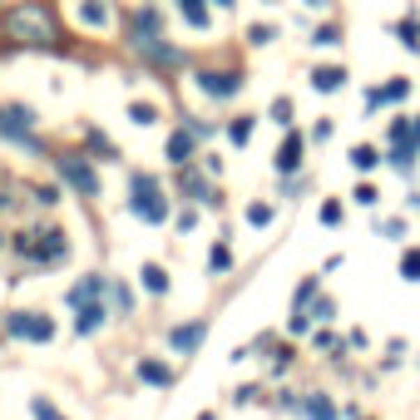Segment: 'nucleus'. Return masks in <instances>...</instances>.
I'll return each mask as SVG.
<instances>
[{
    "label": "nucleus",
    "instance_id": "1",
    "mask_svg": "<svg viewBox=\"0 0 420 420\" xmlns=\"http://www.w3.org/2000/svg\"><path fill=\"white\" fill-rule=\"evenodd\" d=\"M6 30L20 40V45H49V20L35 10V6H15L6 15Z\"/></svg>",
    "mask_w": 420,
    "mask_h": 420
},
{
    "label": "nucleus",
    "instance_id": "2",
    "mask_svg": "<svg viewBox=\"0 0 420 420\" xmlns=\"http://www.w3.org/2000/svg\"><path fill=\"white\" fill-rule=\"evenodd\" d=\"M134 213L139 218H148V223H164V198H159V188H153V178H134Z\"/></svg>",
    "mask_w": 420,
    "mask_h": 420
},
{
    "label": "nucleus",
    "instance_id": "3",
    "mask_svg": "<svg viewBox=\"0 0 420 420\" xmlns=\"http://www.w3.org/2000/svg\"><path fill=\"white\" fill-rule=\"evenodd\" d=\"M55 164H60V178H65L75 193H84V198L99 193V178H94V169H89L84 159H55Z\"/></svg>",
    "mask_w": 420,
    "mask_h": 420
},
{
    "label": "nucleus",
    "instance_id": "4",
    "mask_svg": "<svg viewBox=\"0 0 420 420\" xmlns=\"http://www.w3.org/2000/svg\"><path fill=\"white\" fill-rule=\"evenodd\" d=\"M10 332L25 336V341H49V336H55V322L40 317V311H15V317H10Z\"/></svg>",
    "mask_w": 420,
    "mask_h": 420
},
{
    "label": "nucleus",
    "instance_id": "5",
    "mask_svg": "<svg viewBox=\"0 0 420 420\" xmlns=\"http://www.w3.org/2000/svg\"><path fill=\"white\" fill-rule=\"evenodd\" d=\"M30 124H35V114H30V109H0V134L15 139V143H30V148L40 153V143L30 139Z\"/></svg>",
    "mask_w": 420,
    "mask_h": 420
},
{
    "label": "nucleus",
    "instance_id": "6",
    "mask_svg": "<svg viewBox=\"0 0 420 420\" xmlns=\"http://www.w3.org/2000/svg\"><path fill=\"white\" fill-rule=\"evenodd\" d=\"M79 25H89V30L109 25V10H104V0H79Z\"/></svg>",
    "mask_w": 420,
    "mask_h": 420
},
{
    "label": "nucleus",
    "instance_id": "7",
    "mask_svg": "<svg viewBox=\"0 0 420 420\" xmlns=\"http://www.w3.org/2000/svg\"><path fill=\"white\" fill-rule=\"evenodd\" d=\"M198 84H203L208 94H218V99H228V94H238V79H233V75H203Z\"/></svg>",
    "mask_w": 420,
    "mask_h": 420
},
{
    "label": "nucleus",
    "instance_id": "8",
    "mask_svg": "<svg viewBox=\"0 0 420 420\" xmlns=\"http://www.w3.org/2000/svg\"><path fill=\"white\" fill-rule=\"evenodd\" d=\"M99 287H104L99 277H84L79 287H70V302H75V306H84V302H94V297H99Z\"/></svg>",
    "mask_w": 420,
    "mask_h": 420
},
{
    "label": "nucleus",
    "instance_id": "9",
    "mask_svg": "<svg viewBox=\"0 0 420 420\" xmlns=\"http://www.w3.org/2000/svg\"><path fill=\"white\" fill-rule=\"evenodd\" d=\"M99 322H104V306H94V302H84V311H79V322H75V327H79V332L89 336V332H99Z\"/></svg>",
    "mask_w": 420,
    "mask_h": 420
},
{
    "label": "nucleus",
    "instance_id": "10",
    "mask_svg": "<svg viewBox=\"0 0 420 420\" xmlns=\"http://www.w3.org/2000/svg\"><path fill=\"white\" fill-rule=\"evenodd\" d=\"M297 159H302V139L292 134V139L282 143V153H277V169H297Z\"/></svg>",
    "mask_w": 420,
    "mask_h": 420
},
{
    "label": "nucleus",
    "instance_id": "11",
    "mask_svg": "<svg viewBox=\"0 0 420 420\" xmlns=\"http://www.w3.org/2000/svg\"><path fill=\"white\" fill-rule=\"evenodd\" d=\"M198 341H203V327H178V332H173V346H178V351H193Z\"/></svg>",
    "mask_w": 420,
    "mask_h": 420
},
{
    "label": "nucleus",
    "instance_id": "12",
    "mask_svg": "<svg viewBox=\"0 0 420 420\" xmlns=\"http://www.w3.org/2000/svg\"><path fill=\"white\" fill-rule=\"evenodd\" d=\"M30 252H40V257H60V252H65V233H45V242L30 247Z\"/></svg>",
    "mask_w": 420,
    "mask_h": 420
},
{
    "label": "nucleus",
    "instance_id": "13",
    "mask_svg": "<svg viewBox=\"0 0 420 420\" xmlns=\"http://www.w3.org/2000/svg\"><path fill=\"white\" fill-rule=\"evenodd\" d=\"M139 376H143V381H153V386H169V366H159V361H143V366H139Z\"/></svg>",
    "mask_w": 420,
    "mask_h": 420
},
{
    "label": "nucleus",
    "instance_id": "14",
    "mask_svg": "<svg viewBox=\"0 0 420 420\" xmlns=\"http://www.w3.org/2000/svg\"><path fill=\"white\" fill-rule=\"evenodd\" d=\"M188 153H193V139H188V134H173V139H169V159H173V164H183Z\"/></svg>",
    "mask_w": 420,
    "mask_h": 420
},
{
    "label": "nucleus",
    "instance_id": "15",
    "mask_svg": "<svg viewBox=\"0 0 420 420\" xmlns=\"http://www.w3.org/2000/svg\"><path fill=\"white\" fill-rule=\"evenodd\" d=\"M178 6H183V20H188L193 30H203V25H208V10L198 6V0H178Z\"/></svg>",
    "mask_w": 420,
    "mask_h": 420
},
{
    "label": "nucleus",
    "instance_id": "16",
    "mask_svg": "<svg viewBox=\"0 0 420 420\" xmlns=\"http://www.w3.org/2000/svg\"><path fill=\"white\" fill-rule=\"evenodd\" d=\"M341 79H346V75H341L336 65H332V70H317V75H311V84H317V89H341Z\"/></svg>",
    "mask_w": 420,
    "mask_h": 420
},
{
    "label": "nucleus",
    "instance_id": "17",
    "mask_svg": "<svg viewBox=\"0 0 420 420\" xmlns=\"http://www.w3.org/2000/svg\"><path fill=\"white\" fill-rule=\"evenodd\" d=\"M143 287H148V292H164V287H169L164 267H153V262H148V267H143Z\"/></svg>",
    "mask_w": 420,
    "mask_h": 420
},
{
    "label": "nucleus",
    "instance_id": "18",
    "mask_svg": "<svg viewBox=\"0 0 420 420\" xmlns=\"http://www.w3.org/2000/svg\"><path fill=\"white\" fill-rule=\"evenodd\" d=\"M129 119H134V124H153V109H148V104H134Z\"/></svg>",
    "mask_w": 420,
    "mask_h": 420
},
{
    "label": "nucleus",
    "instance_id": "19",
    "mask_svg": "<svg viewBox=\"0 0 420 420\" xmlns=\"http://www.w3.org/2000/svg\"><path fill=\"white\" fill-rule=\"evenodd\" d=\"M35 415H40V420H65L55 405H49V400H35Z\"/></svg>",
    "mask_w": 420,
    "mask_h": 420
},
{
    "label": "nucleus",
    "instance_id": "20",
    "mask_svg": "<svg viewBox=\"0 0 420 420\" xmlns=\"http://www.w3.org/2000/svg\"><path fill=\"white\" fill-rule=\"evenodd\" d=\"M351 164H356V169H371V164H376V153H371V148H356V153H351Z\"/></svg>",
    "mask_w": 420,
    "mask_h": 420
},
{
    "label": "nucleus",
    "instance_id": "21",
    "mask_svg": "<svg viewBox=\"0 0 420 420\" xmlns=\"http://www.w3.org/2000/svg\"><path fill=\"white\" fill-rule=\"evenodd\" d=\"M247 134H252V119H238V124H233V139L247 143Z\"/></svg>",
    "mask_w": 420,
    "mask_h": 420
},
{
    "label": "nucleus",
    "instance_id": "22",
    "mask_svg": "<svg viewBox=\"0 0 420 420\" xmlns=\"http://www.w3.org/2000/svg\"><path fill=\"white\" fill-rule=\"evenodd\" d=\"M405 272H410V277H420V257H415V252L405 257Z\"/></svg>",
    "mask_w": 420,
    "mask_h": 420
},
{
    "label": "nucleus",
    "instance_id": "23",
    "mask_svg": "<svg viewBox=\"0 0 420 420\" xmlns=\"http://www.w3.org/2000/svg\"><path fill=\"white\" fill-rule=\"evenodd\" d=\"M306 6H332V0H306Z\"/></svg>",
    "mask_w": 420,
    "mask_h": 420
},
{
    "label": "nucleus",
    "instance_id": "24",
    "mask_svg": "<svg viewBox=\"0 0 420 420\" xmlns=\"http://www.w3.org/2000/svg\"><path fill=\"white\" fill-rule=\"evenodd\" d=\"M218 6H233V0H218Z\"/></svg>",
    "mask_w": 420,
    "mask_h": 420
}]
</instances>
